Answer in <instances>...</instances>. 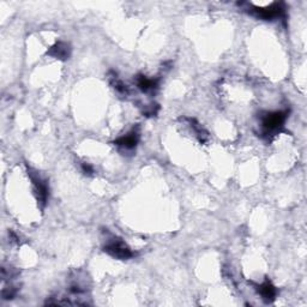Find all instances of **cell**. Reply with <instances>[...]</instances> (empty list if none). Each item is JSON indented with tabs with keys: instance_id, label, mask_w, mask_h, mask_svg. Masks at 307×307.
Segmentation results:
<instances>
[{
	"instance_id": "cell-1",
	"label": "cell",
	"mask_w": 307,
	"mask_h": 307,
	"mask_svg": "<svg viewBox=\"0 0 307 307\" xmlns=\"http://www.w3.org/2000/svg\"><path fill=\"white\" fill-rule=\"evenodd\" d=\"M288 112L280 111V112H269L262 117V131L263 135L269 137L270 135L276 134L281 127L285 124L287 119Z\"/></svg>"
},
{
	"instance_id": "cell-2",
	"label": "cell",
	"mask_w": 307,
	"mask_h": 307,
	"mask_svg": "<svg viewBox=\"0 0 307 307\" xmlns=\"http://www.w3.org/2000/svg\"><path fill=\"white\" fill-rule=\"evenodd\" d=\"M103 250L104 252L111 255L112 257L118 258V259H129V258H132L135 256V253L130 250V247L121 239H115V238L107 242Z\"/></svg>"
},
{
	"instance_id": "cell-3",
	"label": "cell",
	"mask_w": 307,
	"mask_h": 307,
	"mask_svg": "<svg viewBox=\"0 0 307 307\" xmlns=\"http://www.w3.org/2000/svg\"><path fill=\"white\" fill-rule=\"evenodd\" d=\"M249 12L253 15V16L258 17V18L262 19H273V18H280L285 15V9H283L282 4H271L268 7H256L250 5Z\"/></svg>"
},
{
	"instance_id": "cell-4",
	"label": "cell",
	"mask_w": 307,
	"mask_h": 307,
	"mask_svg": "<svg viewBox=\"0 0 307 307\" xmlns=\"http://www.w3.org/2000/svg\"><path fill=\"white\" fill-rule=\"evenodd\" d=\"M30 176H32V181L34 184V188H35V192L37 194V199L42 205H45L46 201H47V197H48V186L47 183L41 178L40 175L34 173H30Z\"/></svg>"
},
{
	"instance_id": "cell-5",
	"label": "cell",
	"mask_w": 307,
	"mask_h": 307,
	"mask_svg": "<svg viewBox=\"0 0 307 307\" xmlns=\"http://www.w3.org/2000/svg\"><path fill=\"white\" fill-rule=\"evenodd\" d=\"M138 139H139V135H138V132L132 131V132H130V134L120 137L119 139L115 140V144H117L118 147L124 148V149H126V150H131V149H134V148H136V145H137V143H138Z\"/></svg>"
},
{
	"instance_id": "cell-6",
	"label": "cell",
	"mask_w": 307,
	"mask_h": 307,
	"mask_svg": "<svg viewBox=\"0 0 307 307\" xmlns=\"http://www.w3.org/2000/svg\"><path fill=\"white\" fill-rule=\"evenodd\" d=\"M48 55L60 59V60H66V59L70 57V46L66 42H58L57 45L53 46L48 51Z\"/></svg>"
},
{
	"instance_id": "cell-7",
	"label": "cell",
	"mask_w": 307,
	"mask_h": 307,
	"mask_svg": "<svg viewBox=\"0 0 307 307\" xmlns=\"http://www.w3.org/2000/svg\"><path fill=\"white\" fill-rule=\"evenodd\" d=\"M258 291H259V294L262 295V298L264 299L265 301H268V303H271V301L275 300V296L276 294H277L276 288L273 287V285L269 280L265 281L264 283H262V285L258 287Z\"/></svg>"
},
{
	"instance_id": "cell-8",
	"label": "cell",
	"mask_w": 307,
	"mask_h": 307,
	"mask_svg": "<svg viewBox=\"0 0 307 307\" xmlns=\"http://www.w3.org/2000/svg\"><path fill=\"white\" fill-rule=\"evenodd\" d=\"M137 85L144 93H149V91H154L158 85V82L156 79L148 78L145 76H138L137 77Z\"/></svg>"
},
{
	"instance_id": "cell-9",
	"label": "cell",
	"mask_w": 307,
	"mask_h": 307,
	"mask_svg": "<svg viewBox=\"0 0 307 307\" xmlns=\"http://www.w3.org/2000/svg\"><path fill=\"white\" fill-rule=\"evenodd\" d=\"M112 84H113L115 90L119 91L120 94H125V95H126V94L129 93V90H127V86L125 85V84L122 83L121 81H119V79L117 78V76L112 77Z\"/></svg>"
},
{
	"instance_id": "cell-10",
	"label": "cell",
	"mask_w": 307,
	"mask_h": 307,
	"mask_svg": "<svg viewBox=\"0 0 307 307\" xmlns=\"http://www.w3.org/2000/svg\"><path fill=\"white\" fill-rule=\"evenodd\" d=\"M82 170H83L84 173L88 174V175H91V174L94 173V168L91 167L89 163H83V165H82Z\"/></svg>"
}]
</instances>
